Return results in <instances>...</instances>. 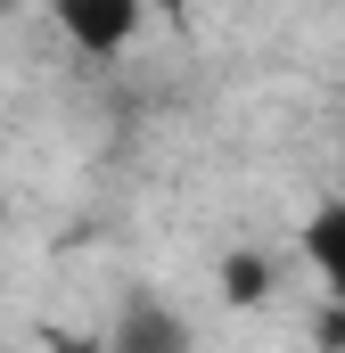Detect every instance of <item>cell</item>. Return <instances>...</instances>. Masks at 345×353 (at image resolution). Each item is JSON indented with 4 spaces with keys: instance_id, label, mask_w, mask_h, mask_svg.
Here are the masks:
<instances>
[{
    "instance_id": "7a4b0ae2",
    "label": "cell",
    "mask_w": 345,
    "mask_h": 353,
    "mask_svg": "<svg viewBox=\"0 0 345 353\" xmlns=\"http://www.w3.org/2000/svg\"><path fill=\"white\" fill-rule=\"evenodd\" d=\"M140 8H148V0H50L58 33H66L83 58H124L132 33H140Z\"/></svg>"
},
{
    "instance_id": "277c9868",
    "label": "cell",
    "mask_w": 345,
    "mask_h": 353,
    "mask_svg": "<svg viewBox=\"0 0 345 353\" xmlns=\"http://www.w3.org/2000/svg\"><path fill=\"white\" fill-rule=\"evenodd\" d=\"M263 296H271V263L247 255V247L222 255V304H263Z\"/></svg>"
},
{
    "instance_id": "3957f363",
    "label": "cell",
    "mask_w": 345,
    "mask_h": 353,
    "mask_svg": "<svg viewBox=\"0 0 345 353\" xmlns=\"http://www.w3.org/2000/svg\"><path fill=\"white\" fill-rule=\"evenodd\" d=\"M296 255L313 263V279L329 288V304H345V197H321L296 230Z\"/></svg>"
},
{
    "instance_id": "6da1fadb",
    "label": "cell",
    "mask_w": 345,
    "mask_h": 353,
    "mask_svg": "<svg viewBox=\"0 0 345 353\" xmlns=\"http://www.w3.org/2000/svg\"><path fill=\"white\" fill-rule=\"evenodd\" d=\"M99 353H197V329L181 321V304L132 288V296L115 304V321L99 329Z\"/></svg>"
}]
</instances>
